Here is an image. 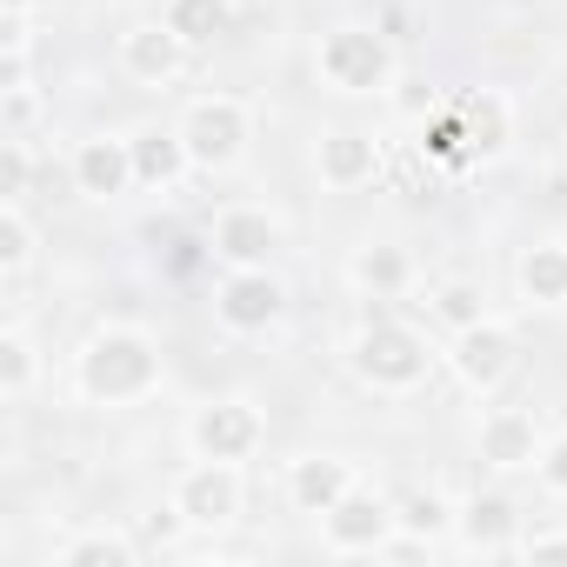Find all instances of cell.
<instances>
[{
	"label": "cell",
	"instance_id": "cell-1",
	"mask_svg": "<svg viewBox=\"0 0 567 567\" xmlns=\"http://www.w3.org/2000/svg\"><path fill=\"white\" fill-rule=\"evenodd\" d=\"M161 341L134 321H107L81 341L74 354V394L94 401V408H134L161 388Z\"/></svg>",
	"mask_w": 567,
	"mask_h": 567
},
{
	"label": "cell",
	"instance_id": "cell-2",
	"mask_svg": "<svg viewBox=\"0 0 567 567\" xmlns=\"http://www.w3.org/2000/svg\"><path fill=\"white\" fill-rule=\"evenodd\" d=\"M348 368L374 388V394H414L434 368V348L414 321H394V315H374L354 328L348 341Z\"/></svg>",
	"mask_w": 567,
	"mask_h": 567
},
{
	"label": "cell",
	"instance_id": "cell-3",
	"mask_svg": "<svg viewBox=\"0 0 567 567\" xmlns=\"http://www.w3.org/2000/svg\"><path fill=\"white\" fill-rule=\"evenodd\" d=\"M174 127L194 154V174H227V167H240V154L254 141V107L240 94H194Z\"/></svg>",
	"mask_w": 567,
	"mask_h": 567
},
{
	"label": "cell",
	"instance_id": "cell-4",
	"mask_svg": "<svg viewBox=\"0 0 567 567\" xmlns=\"http://www.w3.org/2000/svg\"><path fill=\"white\" fill-rule=\"evenodd\" d=\"M315 74H321L334 94L368 101V94H388V87H394V48H388V34H374V28H328L321 48H315Z\"/></svg>",
	"mask_w": 567,
	"mask_h": 567
},
{
	"label": "cell",
	"instance_id": "cell-5",
	"mask_svg": "<svg viewBox=\"0 0 567 567\" xmlns=\"http://www.w3.org/2000/svg\"><path fill=\"white\" fill-rule=\"evenodd\" d=\"M240 501H247L240 461H194L174 474V494H167V507L187 520V534H227L240 520Z\"/></svg>",
	"mask_w": 567,
	"mask_h": 567
},
{
	"label": "cell",
	"instance_id": "cell-6",
	"mask_svg": "<svg viewBox=\"0 0 567 567\" xmlns=\"http://www.w3.org/2000/svg\"><path fill=\"white\" fill-rule=\"evenodd\" d=\"M401 534V520H394V494H381V487H368V481H354L328 514H321V547L328 554H388V540Z\"/></svg>",
	"mask_w": 567,
	"mask_h": 567
},
{
	"label": "cell",
	"instance_id": "cell-7",
	"mask_svg": "<svg viewBox=\"0 0 567 567\" xmlns=\"http://www.w3.org/2000/svg\"><path fill=\"white\" fill-rule=\"evenodd\" d=\"M260 441H267V421H260V408L240 401V394L200 401V408L187 414V454H194V461H247Z\"/></svg>",
	"mask_w": 567,
	"mask_h": 567
},
{
	"label": "cell",
	"instance_id": "cell-8",
	"mask_svg": "<svg viewBox=\"0 0 567 567\" xmlns=\"http://www.w3.org/2000/svg\"><path fill=\"white\" fill-rule=\"evenodd\" d=\"M280 315H288V280L274 267H227L214 288V321L227 334H267Z\"/></svg>",
	"mask_w": 567,
	"mask_h": 567
},
{
	"label": "cell",
	"instance_id": "cell-9",
	"mask_svg": "<svg viewBox=\"0 0 567 567\" xmlns=\"http://www.w3.org/2000/svg\"><path fill=\"white\" fill-rule=\"evenodd\" d=\"M514 361H520V341H514V328L507 321H474V328H461V334H447V368H454V381L467 388V394H494L507 374H514Z\"/></svg>",
	"mask_w": 567,
	"mask_h": 567
},
{
	"label": "cell",
	"instance_id": "cell-10",
	"mask_svg": "<svg viewBox=\"0 0 567 567\" xmlns=\"http://www.w3.org/2000/svg\"><path fill=\"white\" fill-rule=\"evenodd\" d=\"M214 260L227 267H267L280 247H288V220H280L274 207H254V200H234L214 214V234H207Z\"/></svg>",
	"mask_w": 567,
	"mask_h": 567
},
{
	"label": "cell",
	"instance_id": "cell-11",
	"mask_svg": "<svg viewBox=\"0 0 567 567\" xmlns=\"http://www.w3.org/2000/svg\"><path fill=\"white\" fill-rule=\"evenodd\" d=\"M315 174L328 194H361L381 181V141L368 127H328L315 141Z\"/></svg>",
	"mask_w": 567,
	"mask_h": 567
},
{
	"label": "cell",
	"instance_id": "cell-12",
	"mask_svg": "<svg viewBox=\"0 0 567 567\" xmlns=\"http://www.w3.org/2000/svg\"><path fill=\"white\" fill-rule=\"evenodd\" d=\"M68 174H74V194H81V200H121V194L141 187V181H134V141H127V134H87V141L74 147Z\"/></svg>",
	"mask_w": 567,
	"mask_h": 567
},
{
	"label": "cell",
	"instance_id": "cell-13",
	"mask_svg": "<svg viewBox=\"0 0 567 567\" xmlns=\"http://www.w3.org/2000/svg\"><path fill=\"white\" fill-rule=\"evenodd\" d=\"M187 41L167 28V21H134L127 34H121V74L127 81H141V87H174L181 74H187Z\"/></svg>",
	"mask_w": 567,
	"mask_h": 567
},
{
	"label": "cell",
	"instance_id": "cell-14",
	"mask_svg": "<svg viewBox=\"0 0 567 567\" xmlns=\"http://www.w3.org/2000/svg\"><path fill=\"white\" fill-rule=\"evenodd\" d=\"M481 461L494 467V474H534L540 467V421L527 414V408H494V414H481Z\"/></svg>",
	"mask_w": 567,
	"mask_h": 567
},
{
	"label": "cell",
	"instance_id": "cell-15",
	"mask_svg": "<svg viewBox=\"0 0 567 567\" xmlns=\"http://www.w3.org/2000/svg\"><path fill=\"white\" fill-rule=\"evenodd\" d=\"M394 520H401V534L388 540V554H434L441 540H454L461 501H447L441 487H408V494H394Z\"/></svg>",
	"mask_w": 567,
	"mask_h": 567
},
{
	"label": "cell",
	"instance_id": "cell-16",
	"mask_svg": "<svg viewBox=\"0 0 567 567\" xmlns=\"http://www.w3.org/2000/svg\"><path fill=\"white\" fill-rule=\"evenodd\" d=\"M454 540H461L467 554H514V540H520V507H514L501 487L467 494V501H461V520H454Z\"/></svg>",
	"mask_w": 567,
	"mask_h": 567
},
{
	"label": "cell",
	"instance_id": "cell-17",
	"mask_svg": "<svg viewBox=\"0 0 567 567\" xmlns=\"http://www.w3.org/2000/svg\"><path fill=\"white\" fill-rule=\"evenodd\" d=\"M127 141H134V181H141L147 194H174V187L194 174V154H187L181 127H141V134H127Z\"/></svg>",
	"mask_w": 567,
	"mask_h": 567
},
{
	"label": "cell",
	"instance_id": "cell-18",
	"mask_svg": "<svg viewBox=\"0 0 567 567\" xmlns=\"http://www.w3.org/2000/svg\"><path fill=\"white\" fill-rule=\"evenodd\" d=\"M354 481H361L354 461H341V454H301V461L288 467V501H295V514H315V520H321Z\"/></svg>",
	"mask_w": 567,
	"mask_h": 567
},
{
	"label": "cell",
	"instance_id": "cell-19",
	"mask_svg": "<svg viewBox=\"0 0 567 567\" xmlns=\"http://www.w3.org/2000/svg\"><path fill=\"white\" fill-rule=\"evenodd\" d=\"M348 280H354V295H368V301H401L414 288V254L394 247V240H368V247H354Z\"/></svg>",
	"mask_w": 567,
	"mask_h": 567
},
{
	"label": "cell",
	"instance_id": "cell-20",
	"mask_svg": "<svg viewBox=\"0 0 567 567\" xmlns=\"http://www.w3.org/2000/svg\"><path fill=\"white\" fill-rule=\"evenodd\" d=\"M454 107H461V127H467V167H474V161H501L507 141H514V107H507L494 87H474V94H461Z\"/></svg>",
	"mask_w": 567,
	"mask_h": 567
},
{
	"label": "cell",
	"instance_id": "cell-21",
	"mask_svg": "<svg viewBox=\"0 0 567 567\" xmlns=\"http://www.w3.org/2000/svg\"><path fill=\"white\" fill-rule=\"evenodd\" d=\"M527 308H567V240H534L514 267Z\"/></svg>",
	"mask_w": 567,
	"mask_h": 567
},
{
	"label": "cell",
	"instance_id": "cell-22",
	"mask_svg": "<svg viewBox=\"0 0 567 567\" xmlns=\"http://www.w3.org/2000/svg\"><path fill=\"white\" fill-rule=\"evenodd\" d=\"M134 560H141V547L121 527H81L54 547V567H134Z\"/></svg>",
	"mask_w": 567,
	"mask_h": 567
},
{
	"label": "cell",
	"instance_id": "cell-23",
	"mask_svg": "<svg viewBox=\"0 0 567 567\" xmlns=\"http://www.w3.org/2000/svg\"><path fill=\"white\" fill-rule=\"evenodd\" d=\"M187 48H214L220 34H234V0H167L161 14Z\"/></svg>",
	"mask_w": 567,
	"mask_h": 567
},
{
	"label": "cell",
	"instance_id": "cell-24",
	"mask_svg": "<svg viewBox=\"0 0 567 567\" xmlns=\"http://www.w3.org/2000/svg\"><path fill=\"white\" fill-rule=\"evenodd\" d=\"M34 381H41V354L28 328H0V401H28Z\"/></svg>",
	"mask_w": 567,
	"mask_h": 567
},
{
	"label": "cell",
	"instance_id": "cell-25",
	"mask_svg": "<svg viewBox=\"0 0 567 567\" xmlns=\"http://www.w3.org/2000/svg\"><path fill=\"white\" fill-rule=\"evenodd\" d=\"M34 220H28V207L21 200H0V274L8 280H21L28 267H34Z\"/></svg>",
	"mask_w": 567,
	"mask_h": 567
},
{
	"label": "cell",
	"instance_id": "cell-26",
	"mask_svg": "<svg viewBox=\"0 0 567 567\" xmlns=\"http://www.w3.org/2000/svg\"><path fill=\"white\" fill-rule=\"evenodd\" d=\"M427 315L447 328V334H461V328H474V321H487V295L474 288V280H441V288L427 295Z\"/></svg>",
	"mask_w": 567,
	"mask_h": 567
},
{
	"label": "cell",
	"instance_id": "cell-27",
	"mask_svg": "<svg viewBox=\"0 0 567 567\" xmlns=\"http://www.w3.org/2000/svg\"><path fill=\"white\" fill-rule=\"evenodd\" d=\"M421 147H427L434 161H447V167H467V127H461V107H454V101L421 121Z\"/></svg>",
	"mask_w": 567,
	"mask_h": 567
},
{
	"label": "cell",
	"instance_id": "cell-28",
	"mask_svg": "<svg viewBox=\"0 0 567 567\" xmlns=\"http://www.w3.org/2000/svg\"><path fill=\"white\" fill-rule=\"evenodd\" d=\"M0 200H28V141H0Z\"/></svg>",
	"mask_w": 567,
	"mask_h": 567
},
{
	"label": "cell",
	"instance_id": "cell-29",
	"mask_svg": "<svg viewBox=\"0 0 567 567\" xmlns=\"http://www.w3.org/2000/svg\"><path fill=\"white\" fill-rule=\"evenodd\" d=\"M514 554L534 560V567H540V560H567V527H534V534L514 540Z\"/></svg>",
	"mask_w": 567,
	"mask_h": 567
},
{
	"label": "cell",
	"instance_id": "cell-30",
	"mask_svg": "<svg viewBox=\"0 0 567 567\" xmlns=\"http://www.w3.org/2000/svg\"><path fill=\"white\" fill-rule=\"evenodd\" d=\"M534 474H540V487H547V494H560V501H567V427L540 447V467H534Z\"/></svg>",
	"mask_w": 567,
	"mask_h": 567
},
{
	"label": "cell",
	"instance_id": "cell-31",
	"mask_svg": "<svg viewBox=\"0 0 567 567\" xmlns=\"http://www.w3.org/2000/svg\"><path fill=\"white\" fill-rule=\"evenodd\" d=\"M0 101H8V134L28 141V121H34V87H0Z\"/></svg>",
	"mask_w": 567,
	"mask_h": 567
}]
</instances>
